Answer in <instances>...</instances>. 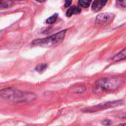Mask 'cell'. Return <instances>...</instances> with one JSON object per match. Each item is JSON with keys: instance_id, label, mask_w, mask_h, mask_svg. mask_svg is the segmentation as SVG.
Instances as JSON below:
<instances>
[{"instance_id": "9", "label": "cell", "mask_w": 126, "mask_h": 126, "mask_svg": "<svg viewBox=\"0 0 126 126\" xmlns=\"http://www.w3.org/2000/svg\"><path fill=\"white\" fill-rule=\"evenodd\" d=\"M13 2L10 0H0V7L1 8H8L13 6Z\"/></svg>"}, {"instance_id": "3", "label": "cell", "mask_w": 126, "mask_h": 126, "mask_svg": "<svg viewBox=\"0 0 126 126\" xmlns=\"http://www.w3.org/2000/svg\"><path fill=\"white\" fill-rule=\"evenodd\" d=\"M66 30H63L47 38L36 39L32 42V44L40 46H52L62 42L66 36Z\"/></svg>"}, {"instance_id": "14", "label": "cell", "mask_w": 126, "mask_h": 126, "mask_svg": "<svg viewBox=\"0 0 126 126\" xmlns=\"http://www.w3.org/2000/svg\"><path fill=\"white\" fill-rule=\"evenodd\" d=\"M117 5L120 8H126V0H117Z\"/></svg>"}, {"instance_id": "7", "label": "cell", "mask_w": 126, "mask_h": 126, "mask_svg": "<svg viewBox=\"0 0 126 126\" xmlns=\"http://www.w3.org/2000/svg\"><path fill=\"white\" fill-rule=\"evenodd\" d=\"M80 11H81V10L78 7H77V6H72V7H70L67 10V11H66V16L68 17H70V16H72L74 14L80 13Z\"/></svg>"}, {"instance_id": "2", "label": "cell", "mask_w": 126, "mask_h": 126, "mask_svg": "<svg viewBox=\"0 0 126 126\" xmlns=\"http://www.w3.org/2000/svg\"><path fill=\"white\" fill-rule=\"evenodd\" d=\"M124 82L122 77H108L97 80L94 85L93 91L95 93L103 91H113L118 89Z\"/></svg>"}, {"instance_id": "11", "label": "cell", "mask_w": 126, "mask_h": 126, "mask_svg": "<svg viewBox=\"0 0 126 126\" xmlns=\"http://www.w3.org/2000/svg\"><path fill=\"white\" fill-rule=\"evenodd\" d=\"M92 0H79V4L81 7H83L84 8H86V7H89V5L92 3Z\"/></svg>"}, {"instance_id": "5", "label": "cell", "mask_w": 126, "mask_h": 126, "mask_svg": "<svg viewBox=\"0 0 126 126\" xmlns=\"http://www.w3.org/2000/svg\"><path fill=\"white\" fill-rule=\"evenodd\" d=\"M114 18V14L106 13H101L97 16L96 19V23L98 25H105L109 24L112 22Z\"/></svg>"}, {"instance_id": "10", "label": "cell", "mask_w": 126, "mask_h": 126, "mask_svg": "<svg viewBox=\"0 0 126 126\" xmlns=\"http://www.w3.org/2000/svg\"><path fill=\"white\" fill-rule=\"evenodd\" d=\"M86 91V87L84 85H79L76 87H73L72 89V92L75 94H82Z\"/></svg>"}, {"instance_id": "16", "label": "cell", "mask_w": 126, "mask_h": 126, "mask_svg": "<svg viewBox=\"0 0 126 126\" xmlns=\"http://www.w3.org/2000/svg\"><path fill=\"white\" fill-rule=\"evenodd\" d=\"M72 2V0H65L64 6H65L66 7H69V6L71 5Z\"/></svg>"}, {"instance_id": "15", "label": "cell", "mask_w": 126, "mask_h": 126, "mask_svg": "<svg viewBox=\"0 0 126 126\" xmlns=\"http://www.w3.org/2000/svg\"><path fill=\"white\" fill-rule=\"evenodd\" d=\"M103 126H110V125H111V123H112V122L111 121V120H103Z\"/></svg>"}, {"instance_id": "19", "label": "cell", "mask_w": 126, "mask_h": 126, "mask_svg": "<svg viewBox=\"0 0 126 126\" xmlns=\"http://www.w3.org/2000/svg\"><path fill=\"white\" fill-rule=\"evenodd\" d=\"M122 118H126V114L123 115V117H122Z\"/></svg>"}, {"instance_id": "13", "label": "cell", "mask_w": 126, "mask_h": 126, "mask_svg": "<svg viewBox=\"0 0 126 126\" xmlns=\"http://www.w3.org/2000/svg\"><path fill=\"white\" fill-rule=\"evenodd\" d=\"M47 64H46V63H44V64H40V65H38L37 67H36V68H35V70L37 71H38V72H42V71H44L46 68H47Z\"/></svg>"}, {"instance_id": "1", "label": "cell", "mask_w": 126, "mask_h": 126, "mask_svg": "<svg viewBox=\"0 0 126 126\" xmlns=\"http://www.w3.org/2000/svg\"><path fill=\"white\" fill-rule=\"evenodd\" d=\"M1 97L12 102H32L36 99V95L30 92H24L15 88H7L1 89L0 91Z\"/></svg>"}, {"instance_id": "6", "label": "cell", "mask_w": 126, "mask_h": 126, "mask_svg": "<svg viewBox=\"0 0 126 126\" xmlns=\"http://www.w3.org/2000/svg\"><path fill=\"white\" fill-rule=\"evenodd\" d=\"M107 1L108 0H94L92 5V9L95 12L99 11L106 4Z\"/></svg>"}, {"instance_id": "12", "label": "cell", "mask_w": 126, "mask_h": 126, "mask_svg": "<svg viewBox=\"0 0 126 126\" xmlns=\"http://www.w3.org/2000/svg\"><path fill=\"white\" fill-rule=\"evenodd\" d=\"M57 19H58V14L55 13V14L51 16L49 18H48V19H47L46 22H47V23H48V24H53V23H55V22H56Z\"/></svg>"}, {"instance_id": "18", "label": "cell", "mask_w": 126, "mask_h": 126, "mask_svg": "<svg viewBox=\"0 0 126 126\" xmlns=\"http://www.w3.org/2000/svg\"><path fill=\"white\" fill-rule=\"evenodd\" d=\"M117 126H126V123H123V124H120V125Z\"/></svg>"}, {"instance_id": "8", "label": "cell", "mask_w": 126, "mask_h": 126, "mask_svg": "<svg viewBox=\"0 0 126 126\" xmlns=\"http://www.w3.org/2000/svg\"><path fill=\"white\" fill-rule=\"evenodd\" d=\"M123 59H126V48L121 50L120 53H118L117 55H115L113 58L114 62H119Z\"/></svg>"}, {"instance_id": "4", "label": "cell", "mask_w": 126, "mask_h": 126, "mask_svg": "<svg viewBox=\"0 0 126 126\" xmlns=\"http://www.w3.org/2000/svg\"><path fill=\"white\" fill-rule=\"evenodd\" d=\"M123 103H124V101H123V100H117V101H113V102H104V103H102V104H99V105H97L95 106H92V107H90V108H84V109L82 110V111L85 112V113H93V112H97V111H102V110L117 107L118 105H123Z\"/></svg>"}, {"instance_id": "17", "label": "cell", "mask_w": 126, "mask_h": 126, "mask_svg": "<svg viewBox=\"0 0 126 126\" xmlns=\"http://www.w3.org/2000/svg\"><path fill=\"white\" fill-rule=\"evenodd\" d=\"M35 1H38V2H44V1H45L46 0H35Z\"/></svg>"}]
</instances>
